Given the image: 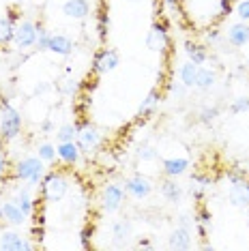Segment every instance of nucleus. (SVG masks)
Wrapping results in <instances>:
<instances>
[{"label": "nucleus", "instance_id": "f257e3e1", "mask_svg": "<svg viewBox=\"0 0 249 251\" xmlns=\"http://www.w3.org/2000/svg\"><path fill=\"white\" fill-rule=\"evenodd\" d=\"M24 121L9 99H0V142H15L22 135Z\"/></svg>", "mask_w": 249, "mask_h": 251}, {"label": "nucleus", "instance_id": "f03ea898", "mask_svg": "<svg viewBox=\"0 0 249 251\" xmlns=\"http://www.w3.org/2000/svg\"><path fill=\"white\" fill-rule=\"evenodd\" d=\"M43 176H45V161H41L37 155L15 161L13 170H11V180L26 182L28 187H39Z\"/></svg>", "mask_w": 249, "mask_h": 251}, {"label": "nucleus", "instance_id": "7ed1b4c3", "mask_svg": "<svg viewBox=\"0 0 249 251\" xmlns=\"http://www.w3.org/2000/svg\"><path fill=\"white\" fill-rule=\"evenodd\" d=\"M67 191H69V180H67V176L58 172V170L48 172L43 176L41 185H39V193H41V200L45 204L60 202V200L67 196Z\"/></svg>", "mask_w": 249, "mask_h": 251}, {"label": "nucleus", "instance_id": "20e7f679", "mask_svg": "<svg viewBox=\"0 0 249 251\" xmlns=\"http://www.w3.org/2000/svg\"><path fill=\"white\" fill-rule=\"evenodd\" d=\"M77 127V146H80L82 155H90V152L99 151L101 144H103V138H101V131L95 127L90 121H86V118H82L80 123H75Z\"/></svg>", "mask_w": 249, "mask_h": 251}, {"label": "nucleus", "instance_id": "39448f33", "mask_svg": "<svg viewBox=\"0 0 249 251\" xmlns=\"http://www.w3.org/2000/svg\"><path fill=\"white\" fill-rule=\"evenodd\" d=\"M37 43V22L32 20H20L15 24V32H13V45L18 52H30L35 50Z\"/></svg>", "mask_w": 249, "mask_h": 251}, {"label": "nucleus", "instance_id": "423d86ee", "mask_svg": "<svg viewBox=\"0 0 249 251\" xmlns=\"http://www.w3.org/2000/svg\"><path fill=\"white\" fill-rule=\"evenodd\" d=\"M118 65H121V54H118V50H114V48H101V50L95 52L90 69H93L95 75H107V73H112Z\"/></svg>", "mask_w": 249, "mask_h": 251}, {"label": "nucleus", "instance_id": "0eeeda50", "mask_svg": "<svg viewBox=\"0 0 249 251\" xmlns=\"http://www.w3.org/2000/svg\"><path fill=\"white\" fill-rule=\"evenodd\" d=\"M146 48L150 52H157V54H166L168 48H170V30H168V24L163 20L159 22H152L149 35H146Z\"/></svg>", "mask_w": 249, "mask_h": 251}, {"label": "nucleus", "instance_id": "6e6552de", "mask_svg": "<svg viewBox=\"0 0 249 251\" xmlns=\"http://www.w3.org/2000/svg\"><path fill=\"white\" fill-rule=\"evenodd\" d=\"M124 198H127V193H124L123 185H118V182L105 185L103 191H101V208H103V213L107 215L118 213L124 204Z\"/></svg>", "mask_w": 249, "mask_h": 251}, {"label": "nucleus", "instance_id": "1a4fd4ad", "mask_svg": "<svg viewBox=\"0 0 249 251\" xmlns=\"http://www.w3.org/2000/svg\"><path fill=\"white\" fill-rule=\"evenodd\" d=\"M230 187H228V202L232 204L234 208H249V174L247 176H241V178H234V180H228Z\"/></svg>", "mask_w": 249, "mask_h": 251}, {"label": "nucleus", "instance_id": "9d476101", "mask_svg": "<svg viewBox=\"0 0 249 251\" xmlns=\"http://www.w3.org/2000/svg\"><path fill=\"white\" fill-rule=\"evenodd\" d=\"M0 249L2 251H32V249H37V245L30 243L26 236H22L15 230H2L0 232Z\"/></svg>", "mask_w": 249, "mask_h": 251}, {"label": "nucleus", "instance_id": "9b49d317", "mask_svg": "<svg viewBox=\"0 0 249 251\" xmlns=\"http://www.w3.org/2000/svg\"><path fill=\"white\" fill-rule=\"evenodd\" d=\"M124 193L133 200H146L152 193V182L142 174H133L124 180Z\"/></svg>", "mask_w": 249, "mask_h": 251}, {"label": "nucleus", "instance_id": "f8f14e48", "mask_svg": "<svg viewBox=\"0 0 249 251\" xmlns=\"http://www.w3.org/2000/svg\"><path fill=\"white\" fill-rule=\"evenodd\" d=\"M2 217H4V224H9V226H13V227H22V226H26V221H28V215L18 206V202H15L13 198H7V200H2Z\"/></svg>", "mask_w": 249, "mask_h": 251}, {"label": "nucleus", "instance_id": "ddd939ff", "mask_svg": "<svg viewBox=\"0 0 249 251\" xmlns=\"http://www.w3.org/2000/svg\"><path fill=\"white\" fill-rule=\"evenodd\" d=\"M194 230H187L183 226H176L172 230V234L168 236V249L172 251H187L194 247Z\"/></svg>", "mask_w": 249, "mask_h": 251}, {"label": "nucleus", "instance_id": "4468645a", "mask_svg": "<svg viewBox=\"0 0 249 251\" xmlns=\"http://www.w3.org/2000/svg\"><path fill=\"white\" fill-rule=\"evenodd\" d=\"M225 41L232 48H245L249 43V22H236V24H230L228 30H225Z\"/></svg>", "mask_w": 249, "mask_h": 251}, {"label": "nucleus", "instance_id": "2eb2a0df", "mask_svg": "<svg viewBox=\"0 0 249 251\" xmlns=\"http://www.w3.org/2000/svg\"><path fill=\"white\" fill-rule=\"evenodd\" d=\"M20 18V11L18 9H11L7 15L0 18V48L4 45L13 43V32H15V24H18Z\"/></svg>", "mask_w": 249, "mask_h": 251}, {"label": "nucleus", "instance_id": "dca6fc26", "mask_svg": "<svg viewBox=\"0 0 249 251\" xmlns=\"http://www.w3.org/2000/svg\"><path fill=\"white\" fill-rule=\"evenodd\" d=\"M194 227L198 232V238H208V234L213 232V213L206 204H200L194 215Z\"/></svg>", "mask_w": 249, "mask_h": 251}, {"label": "nucleus", "instance_id": "f3484780", "mask_svg": "<svg viewBox=\"0 0 249 251\" xmlns=\"http://www.w3.org/2000/svg\"><path fill=\"white\" fill-rule=\"evenodd\" d=\"M73 50H75V43H73L71 37L62 35V32H52V37H50L48 52L60 56V58H67V56L73 54Z\"/></svg>", "mask_w": 249, "mask_h": 251}, {"label": "nucleus", "instance_id": "a211bd4d", "mask_svg": "<svg viewBox=\"0 0 249 251\" xmlns=\"http://www.w3.org/2000/svg\"><path fill=\"white\" fill-rule=\"evenodd\" d=\"M62 13L69 20H86L90 15V0H65L62 2Z\"/></svg>", "mask_w": 249, "mask_h": 251}, {"label": "nucleus", "instance_id": "6ab92c4d", "mask_svg": "<svg viewBox=\"0 0 249 251\" xmlns=\"http://www.w3.org/2000/svg\"><path fill=\"white\" fill-rule=\"evenodd\" d=\"M82 157V151L77 146V142H58L56 146V159H60L65 165H75Z\"/></svg>", "mask_w": 249, "mask_h": 251}, {"label": "nucleus", "instance_id": "aec40b11", "mask_svg": "<svg viewBox=\"0 0 249 251\" xmlns=\"http://www.w3.org/2000/svg\"><path fill=\"white\" fill-rule=\"evenodd\" d=\"M189 159L187 157H168V159H161V170H163V176H170V178H178V176L187 174L189 170Z\"/></svg>", "mask_w": 249, "mask_h": 251}, {"label": "nucleus", "instance_id": "412c9836", "mask_svg": "<svg viewBox=\"0 0 249 251\" xmlns=\"http://www.w3.org/2000/svg\"><path fill=\"white\" fill-rule=\"evenodd\" d=\"M30 189L32 187H28V185H18L15 187V191H13V200L18 202V206L24 210L28 217H32L35 215V210H37V202H35V198H32Z\"/></svg>", "mask_w": 249, "mask_h": 251}, {"label": "nucleus", "instance_id": "4be33fe9", "mask_svg": "<svg viewBox=\"0 0 249 251\" xmlns=\"http://www.w3.org/2000/svg\"><path fill=\"white\" fill-rule=\"evenodd\" d=\"M161 99H163L161 90L159 88H152L150 93L142 99V103H140V107H138V118H140V121H142V118H150L152 114L157 112V107H159Z\"/></svg>", "mask_w": 249, "mask_h": 251}, {"label": "nucleus", "instance_id": "5701e85b", "mask_svg": "<svg viewBox=\"0 0 249 251\" xmlns=\"http://www.w3.org/2000/svg\"><path fill=\"white\" fill-rule=\"evenodd\" d=\"M131 236H133V226H131V221H129L127 217L116 219L114 224H112V238H114L116 247H124Z\"/></svg>", "mask_w": 249, "mask_h": 251}, {"label": "nucleus", "instance_id": "b1692460", "mask_svg": "<svg viewBox=\"0 0 249 251\" xmlns=\"http://www.w3.org/2000/svg\"><path fill=\"white\" fill-rule=\"evenodd\" d=\"M159 191H161L163 200L170 202V204H180V202H183V185H178L176 178H170V176H166V180H161Z\"/></svg>", "mask_w": 249, "mask_h": 251}, {"label": "nucleus", "instance_id": "393cba45", "mask_svg": "<svg viewBox=\"0 0 249 251\" xmlns=\"http://www.w3.org/2000/svg\"><path fill=\"white\" fill-rule=\"evenodd\" d=\"M213 185V178L208 174H194L189 180V193L194 196V200H204V196L208 193V189H211Z\"/></svg>", "mask_w": 249, "mask_h": 251}, {"label": "nucleus", "instance_id": "a878e982", "mask_svg": "<svg viewBox=\"0 0 249 251\" xmlns=\"http://www.w3.org/2000/svg\"><path fill=\"white\" fill-rule=\"evenodd\" d=\"M185 54L187 60H191L194 65H206L208 58H211V52H208L206 45L196 41H185Z\"/></svg>", "mask_w": 249, "mask_h": 251}, {"label": "nucleus", "instance_id": "bb28decb", "mask_svg": "<svg viewBox=\"0 0 249 251\" xmlns=\"http://www.w3.org/2000/svg\"><path fill=\"white\" fill-rule=\"evenodd\" d=\"M215 84H217V69H213V67H204V65L198 67L196 88L202 90V93H208L211 88H215Z\"/></svg>", "mask_w": 249, "mask_h": 251}, {"label": "nucleus", "instance_id": "cd10ccee", "mask_svg": "<svg viewBox=\"0 0 249 251\" xmlns=\"http://www.w3.org/2000/svg\"><path fill=\"white\" fill-rule=\"evenodd\" d=\"M198 67H200V65H194L191 60H187V62H183V65L178 67V79L185 84L187 88H196Z\"/></svg>", "mask_w": 249, "mask_h": 251}, {"label": "nucleus", "instance_id": "c85d7f7f", "mask_svg": "<svg viewBox=\"0 0 249 251\" xmlns=\"http://www.w3.org/2000/svg\"><path fill=\"white\" fill-rule=\"evenodd\" d=\"M95 30H97L99 35V41H107V37H110V13H107L105 9H101L97 13V24H95Z\"/></svg>", "mask_w": 249, "mask_h": 251}, {"label": "nucleus", "instance_id": "c756f323", "mask_svg": "<svg viewBox=\"0 0 249 251\" xmlns=\"http://www.w3.org/2000/svg\"><path fill=\"white\" fill-rule=\"evenodd\" d=\"M56 90H58L62 97H75L77 90H80V84H77L75 77L67 75V77L58 79V84H56Z\"/></svg>", "mask_w": 249, "mask_h": 251}, {"label": "nucleus", "instance_id": "7c9ffc66", "mask_svg": "<svg viewBox=\"0 0 249 251\" xmlns=\"http://www.w3.org/2000/svg\"><path fill=\"white\" fill-rule=\"evenodd\" d=\"M50 37H52V32L45 28L43 22H37V43H35V52H48V48H50Z\"/></svg>", "mask_w": 249, "mask_h": 251}, {"label": "nucleus", "instance_id": "2f4dec72", "mask_svg": "<svg viewBox=\"0 0 249 251\" xmlns=\"http://www.w3.org/2000/svg\"><path fill=\"white\" fill-rule=\"evenodd\" d=\"M135 157H138L140 161L150 163V161H157V159H159V151L152 148L150 144H140L138 148H135Z\"/></svg>", "mask_w": 249, "mask_h": 251}, {"label": "nucleus", "instance_id": "473e14b6", "mask_svg": "<svg viewBox=\"0 0 249 251\" xmlns=\"http://www.w3.org/2000/svg\"><path fill=\"white\" fill-rule=\"evenodd\" d=\"M219 114H222V110H219L217 105H206V107H202L200 110V114H198V121L208 127V125H213L215 121H217Z\"/></svg>", "mask_w": 249, "mask_h": 251}, {"label": "nucleus", "instance_id": "72a5a7b5", "mask_svg": "<svg viewBox=\"0 0 249 251\" xmlns=\"http://www.w3.org/2000/svg\"><path fill=\"white\" fill-rule=\"evenodd\" d=\"M56 142H73L77 138V127L71 123L62 125V127H58V131H56Z\"/></svg>", "mask_w": 249, "mask_h": 251}, {"label": "nucleus", "instance_id": "f704fd0d", "mask_svg": "<svg viewBox=\"0 0 249 251\" xmlns=\"http://www.w3.org/2000/svg\"><path fill=\"white\" fill-rule=\"evenodd\" d=\"M37 157L41 159V161H45V163L56 161V146L50 144V142H41V144L37 146Z\"/></svg>", "mask_w": 249, "mask_h": 251}, {"label": "nucleus", "instance_id": "c9c22d12", "mask_svg": "<svg viewBox=\"0 0 249 251\" xmlns=\"http://www.w3.org/2000/svg\"><path fill=\"white\" fill-rule=\"evenodd\" d=\"M166 90H168V99L180 101V99H185V97H187V90H189V88H187L185 84L178 79V82H168Z\"/></svg>", "mask_w": 249, "mask_h": 251}, {"label": "nucleus", "instance_id": "e433bc0d", "mask_svg": "<svg viewBox=\"0 0 249 251\" xmlns=\"http://www.w3.org/2000/svg\"><path fill=\"white\" fill-rule=\"evenodd\" d=\"M11 170H13V163H11V159H9L7 152L0 148V180L9 178V176H11Z\"/></svg>", "mask_w": 249, "mask_h": 251}, {"label": "nucleus", "instance_id": "4c0bfd02", "mask_svg": "<svg viewBox=\"0 0 249 251\" xmlns=\"http://www.w3.org/2000/svg\"><path fill=\"white\" fill-rule=\"evenodd\" d=\"M230 112L232 114L249 112V97H236V99L230 103Z\"/></svg>", "mask_w": 249, "mask_h": 251}, {"label": "nucleus", "instance_id": "58836bf2", "mask_svg": "<svg viewBox=\"0 0 249 251\" xmlns=\"http://www.w3.org/2000/svg\"><path fill=\"white\" fill-rule=\"evenodd\" d=\"M236 15H239L241 22H249V0H241L236 4Z\"/></svg>", "mask_w": 249, "mask_h": 251}, {"label": "nucleus", "instance_id": "ea45409f", "mask_svg": "<svg viewBox=\"0 0 249 251\" xmlns=\"http://www.w3.org/2000/svg\"><path fill=\"white\" fill-rule=\"evenodd\" d=\"M204 39H206V43L217 45L219 41H222V30H217V28H211V30L204 32Z\"/></svg>", "mask_w": 249, "mask_h": 251}, {"label": "nucleus", "instance_id": "a19ab883", "mask_svg": "<svg viewBox=\"0 0 249 251\" xmlns=\"http://www.w3.org/2000/svg\"><path fill=\"white\" fill-rule=\"evenodd\" d=\"M88 238H93V227H84L82 230V236H80V243H82V249H90V241Z\"/></svg>", "mask_w": 249, "mask_h": 251}, {"label": "nucleus", "instance_id": "79ce46f5", "mask_svg": "<svg viewBox=\"0 0 249 251\" xmlns=\"http://www.w3.org/2000/svg\"><path fill=\"white\" fill-rule=\"evenodd\" d=\"M178 226L187 227V230H194V217H191L189 213H183V215H178Z\"/></svg>", "mask_w": 249, "mask_h": 251}, {"label": "nucleus", "instance_id": "37998d69", "mask_svg": "<svg viewBox=\"0 0 249 251\" xmlns=\"http://www.w3.org/2000/svg\"><path fill=\"white\" fill-rule=\"evenodd\" d=\"M39 131H41L43 135H50V133H56L54 131V123H52V118H45V121L39 125Z\"/></svg>", "mask_w": 249, "mask_h": 251}, {"label": "nucleus", "instance_id": "c03bdc74", "mask_svg": "<svg viewBox=\"0 0 249 251\" xmlns=\"http://www.w3.org/2000/svg\"><path fill=\"white\" fill-rule=\"evenodd\" d=\"M230 9H232V0H219V15L222 18L230 15Z\"/></svg>", "mask_w": 249, "mask_h": 251}, {"label": "nucleus", "instance_id": "a18cd8bd", "mask_svg": "<svg viewBox=\"0 0 249 251\" xmlns=\"http://www.w3.org/2000/svg\"><path fill=\"white\" fill-rule=\"evenodd\" d=\"M135 247H138V249H150V247H152V243L149 241V238H138Z\"/></svg>", "mask_w": 249, "mask_h": 251}, {"label": "nucleus", "instance_id": "49530a36", "mask_svg": "<svg viewBox=\"0 0 249 251\" xmlns=\"http://www.w3.org/2000/svg\"><path fill=\"white\" fill-rule=\"evenodd\" d=\"M50 88H52L50 84H39V86H35V95H43V93H48Z\"/></svg>", "mask_w": 249, "mask_h": 251}, {"label": "nucleus", "instance_id": "de8ad7c7", "mask_svg": "<svg viewBox=\"0 0 249 251\" xmlns=\"http://www.w3.org/2000/svg\"><path fill=\"white\" fill-rule=\"evenodd\" d=\"M11 2H13V4H18V7H22V4L26 2V0H11Z\"/></svg>", "mask_w": 249, "mask_h": 251}, {"label": "nucleus", "instance_id": "09e8293b", "mask_svg": "<svg viewBox=\"0 0 249 251\" xmlns=\"http://www.w3.org/2000/svg\"><path fill=\"white\" fill-rule=\"evenodd\" d=\"M4 224V217H2V204H0V226Z\"/></svg>", "mask_w": 249, "mask_h": 251}, {"label": "nucleus", "instance_id": "8fccbe9b", "mask_svg": "<svg viewBox=\"0 0 249 251\" xmlns=\"http://www.w3.org/2000/svg\"><path fill=\"white\" fill-rule=\"evenodd\" d=\"M247 226H249V208H247Z\"/></svg>", "mask_w": 249, "mask_h": 251}, {"label": "nucleus", "instance_id": "3c124183", "mask_svg": "<svg viewBox=\"0 0 249 251\" xmlns=\"http://www.w3.org/2000/svg\"><path fill=\"white\" fill-rule=\"evenodd\" d=\"M0 99H2V86H0Z\"/></svg>", "mask_w": 249, "mask_h": 251}, {"label": "nucleus", "instance_id": "603ef678", "mask_svg": "<svg viewBox=\"0 0 249 251\" xmlns=\"http://www.w3.org/2000/svg\"><path fill=\"white\" fill-rule=\"evenodd\" d=\"M129 2H140V0H129Z\"/></svg>", "mask_w": 249, "mask_h": 251}, {"label": "nucleus", "instance_id": "864d4df0", "mask_svg": "<svg viewBox=\"0 0 249 251\" xmlns=\"http://www.w3.org/2000/svg\"><path fill=\"white\" fill-rule=\"evenodd\" d=\"M247 71H249V60H247Z\"/></svg>", "mask_w": 249, "mask_h": 251}]
</instances>
